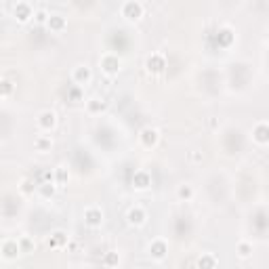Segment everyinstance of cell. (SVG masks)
Wrapping results in <instances>:
<instances>
[{"label":"cell","instance_id":"29","mask_svg":"<svg viewBox=\"0 0 269 269\" xmlns=\"http://www.w3.org/2000/svg\"><path fill=\"white\" fill-rule=\"evenodd\" d=\"M19 246H21V253H28V250L32 248V240L30 238H23V240H19Z\"/></svg>","mask_w":269,"mask_h":269},{"label":"cell","instance_id":"26","mask_svg":"<svg viewBox=\"0 0 269 269\" xmlns=\"http://www.w3.org/2000/svg\"><path fill=\"white\" fill-rule=\"evenodd\" d=\"M67 99L69 101H82V86H71L69 91H67Z\"/></svg>","mask_w":269,"mask_h":269},{"label":"cell","instance_id":"5","mask_svg":"<svg viewBox=\"0 0 269 269\" xmlns=\"http://www.w3.org/2000/svg\"><path fill=\"white\" fill-rule=\"evenodd\" d=\"M36 124H38V129L48 133L57 127V114L55 112H51V110H44L38 114V118H36Z\"/></svg>","mask_w":269,"mask_h":269},{"label":"cell","instance_id":"28","mask_svg":"<svg viewBox=\"0 0 269 269\" xmlns=\"http://www.w3.org/2000/svg\"><path fill=\"white\" fill-rule=\"evenodd\" d=\"M21 191H23V193L34 191V183L30 181V179H23V181H21Z\"/></svg>","mask_w":269,"mask_h":269},{"label":"cell","instance_id":"6","mask_svg":"<svg viewBox=\"0 0 269 269\" xmlns=\"http://www.w3.org/2000/svg\"><path fill=\"white\" fill-rule=\"evenodd\" d=\"M164 67H166V57L160 55V53H152L145 59V69L150 74H160V71H164Z\"/></svg>","mask_w":269,"mask_h":269},{"label":"cell","instance_id":"8","mask_svg":"<svg viewBox=\"0 0 269 269\" xmlns=\"http://www.w3.org/2000/svg\"><path fill=\"white\" fill-rule=\"evenodd\" d=\"M71 80L76 82V86H84L93 80V71L88 65H76L74 71H71Z\"/></svg>","mask_w":269,"mask_h":269},{"label":"cell","instance_id":"23","mask_svg":"<svg viewBox=\"0 0 269 269\" xmlns=\"http://www.w3.org/2000/svg\"><path fill=\"white\" fill-rule=\"evenodd\" d=\"M48 17H51V13H48L46 9H36V13H34V21H36V23H40V26H46V23H48Z\"/></svg>","mask_w":269,"mask_h":269},{"label":"cell","instance_id":"13","mask_svg":"<svg viewBox=\"0 0 269 269\" xmlns=\"http://www.w3.org/2000/svg\"><path fill=\"white\" fill-rule=\"evenodd\" d=\"M152 185V175L145 170H137L133 175V187L135 189H148Z\"/></svg>","mask_w":269,"mask_h":269},{"label":"cell","instance_id":"25","mask_svg":"<svg viewBox=\"0 0 269 269\" xmlns=\"http://www.w3.org/2000/svg\"><path fill=\"white\" fill-rule=\"evenodd\" d=\"M231 40H234V34H231V30H229V28H223V30L219 32V42H221L223 46H229Z\"/></svg>","mask_w":269,"mask_h":269},{"label":"cell","instance_id":"9","mask_svg":"<svg viewBox=\"0 0 269 269\" xmlns=\"http://www.w3.org/2000/svg\"><path fill=\"white\" fill-rule=\"evenodd\" d=\"M253 141L259 145H267L269 143V122H259L253 129Z\"/></svg>","mask_w":269,"mask_h":269},{"label":"cell","instance_id":"20","mask_svg":"<svg viewBox=\"0 0 269 269\" xmlns=\"http://www.w3.org/2000/svg\"><path fill=\"white\" fill-rule=\"evenodd\" d=\"M55 189H57V183L55 181H44V183L38 185V193L42 195V198H51V195L55 193Z\"/></svg>","mask_w":269,"mask_h":269},{"label":"cell","instance_id":"27","mask_svg":"<svg viewBox=\"0 0 269 269\" xmlns=\"http://www.w3.org/2000/svg\"><path fill=\"white\" fill-rule=\"evenodd\" d=\"M103 263H105V267H116V265L120 263L118 253H107V255L103 257Z\"/></svg>","mask_w":269,"mask_h":269},{"label":"cell","instance_id":"24","mask_svg":"<svg viewBox=\"0 0 269 269\" xmlns=\"http://www.w3.org/2000/svg\"><path fill=\"white\" fill-rule=\"evenodd\" d=\"M11 93H13V82L9 78H3V80H0V97L7 99Z\"/></svg>","mask_w":269,"mask_h":269},{"label":"cell","instance_id":"4","mask_svg":"<svg viewBox=\"0 0 269 269\" xmlns=\"http://www.w3.org/2000/svg\"><path fill=\"white\" fill-rule=\"evenodd\" d=\"M127 221H129V225H133V227H141V225H145V221H148V210L143 208V206H131L129 208V212H127Z\"/></svg>","mask_w":269,"mask_h":269},{"label":"cell","instance_id":"19","mask_svg":"<svg viewBox=\"0 0 269 269\" xmlns=\"http://www.w3.org/2000/svg\"><path fill=\"white\" fill-rule=\"evenodd\" d=\"M236 253H238L240 259H248L250 255H253V244L246 242V240L238 242V244H236Z\"/></svg>","mask_w":269,"mask_h":269},{"label":"cell","instance_id":"10","mask_svg":"<svg viewBox=\"0 0 269 269\" xmlns=\"http://www.w3.org/2000/svg\"><path fill=\"white\" fill-rule=\"evenodd\" d=\"M139 139H141V143L145 148H154V145H158V141H160V133L154 127H145L139 133Z\"/></svg>","mask_w":269,"mask_h":269},{"label":"cell","instance_id":"15","mask_svg":"<svg viewBox=\"0 0 269 269\" xmlns=\"http://www.w3.org/2000/svg\"><path fill=\"white\" fill-rule=\"evenodd\" d=\"M105 107H107V103L103 99H99V97H91V99L86 101V110L91 112V114H101Z\"/></svg>","mask_w":269,"mask_h":269},{"label":"cell","instance_id":"3","mask_svg":"<svg viewBox=\"0 0 269 269\" xmlns=\"http://www.w3.org/2000/svg\"><path fill=\"white\" fill-rule=\"evenodd\" d=\"M34 9H32V5L30 3H15L13 5V17L19 23H28L30 19H34Z\"/></svg>","mask_w":269,"mask_h":269},{"label":"cell","instance_id":"11","mask_svg":"<svg viewBox=\"0 0 269 269\" xmlns=\"http://www.w3.org/2000/svg\"><path fill=\"white\" fill-rule=\"evenodd\" d=\"M19 253H21V246H19V242H17V240H13V238L3 240V257L7 261L17 259V255H19Z\"/></svg>","mask_w":269,"mask_h":269},{"label":"cell","instance_id":"7","mask_svg":"<svg viewBox=\"0 0 269 269\" xmlns=\"http://www.w3.org/2000/svg\"><path fill=\"white\" fill-rule=\"evenodd\" d=\"M84 223L88 225V227H101V223H103V210L99 208V206H88V208H84Z\"/></svg>","mask_w":269,"mask_h":269},{"label":"cell","instance_id":"18","mask_svg":"<svg viewBox=\"0 0 269 269\" xmlns=\"http://www.w3.org/2000/svg\"><path fill=\"white\" fill-rule=\"evenodd\" d=\"M177 198L181 200V202H189V200L193 198V187H191V185H187V183L179 185V189H177Z\"/></svg>","mask_w":269,"mask_h":269},{"label":"cell","instance_id":"22","mask_svg":"<svg viewBox=\"0 0 269 269\" xmlns=\"http://www.w3.org/2000/svg\"><path fill=\"white\" fill-rule=\"evenodd\" d=\"M34 145H36V150H38V152H46V150H51V148H53V141H51V137L40 135L38 139L34 141Z\"/></svg>","mask_w":269,"mask_h":269},{"label":"cell","instance_id":"16","mask_svg":"<svg viewBox=\"0 0 269 269\" xmlns=\"http://www.w3.org/2000/svg\"><path fill=\"white\" fill-rule=\"evenodd\" d=\"M63 244H67V236L63 234V231H55V234H51V238H46L48 248H59Z\"/></svg>","mask_w":269,"mask_h":269},{"label":"cell","instance_id":"14","mask_svg":"<svg viewBox=\"0 0 269 269\" xmlns=\"http://www.w3.org/2000/svg\"><path fill=\"white\" fill-rule=\"evenodd\" d=\"M46 28H48L51 32H63V30L67 28V19H65L63 15H59V13H51Z\"/></svg>","mask_w":269,"mask_h":269},{"label":"cell","instance_id":"17","mask_svg":"<svg viewBox=\"0 0 269 269\" xmlns=\"http://www.w3.org/2000/svg\"><path fill=\"white\" fill-rule=\"evenodd\" d=\"M198 269H217V257L210 253H202L198 259Z\"/></svg>","mask_w":269,"mask_h":269},{"label":"cell","instance_id":"30","mask_svg":"<svg viewBox=\"0 0 269 269\" xmlns=\"http://www.w3.org/2000/svg\"><path fill=\"white\" fill-rule=\"evenodd\" d=\"M267 42H269V30H267Z\"/></svg>","mask_w":269,"mask_h":269},{"label":"cell","instance_id":"21","mask_svg":"<svg viewBox=\"0 0 269 269\" xmlns=\"http://www.w3.org/2000/svg\"><path fill=\"white\" fill-rule=\"evenodd\" d=\"M53 175H55V183L57 185H65L69 181V173L65 166H57L55 170H53Z\"/></svg>","mask_w":269,"mask_h":269},{"label":"cell","instance_id":"12","mask_svg":"<svg viewBox=\"0 0 269 269\" xmlns=\"http://www.w3.org/2000/svg\"><path fill=\"white\" fill-rule=\"evenodd\" d=\"M168 255V244L164 240H154L150 244V257L156 259V261H162L164 257Z\"/></svg>","mask_w":269,"mask_h":269},{"label":"cell","instance_id":"1","mask_svg":"<svg viewBox=\"0 0 269 269\" xmlns=\"http://www.w3.org/2000/svg\"><path fill=\"white\" fill-rule=\"evenodd\" d=\"M143 11H145V7H143V3H139V0H127V3H122V7H120V13L127 21H139L143 17Z\"/></svg>","mask_w":269,"mask_h":269},{"label":"cell","instance_id":"2","mask_svg":"<svg viewBox=\"0 0 269 269\" xmlns=\"http://www.w3.org/2000/svg\"><path fill=\"white\" fill-rule=\"evenodd\" d=\"M99 65H101L103 74L114 76L122 69V59L116 55V53H105V55H101V59H99Z\"/></svg>","mask_w":269,"mask_h":269}]
</instances>
